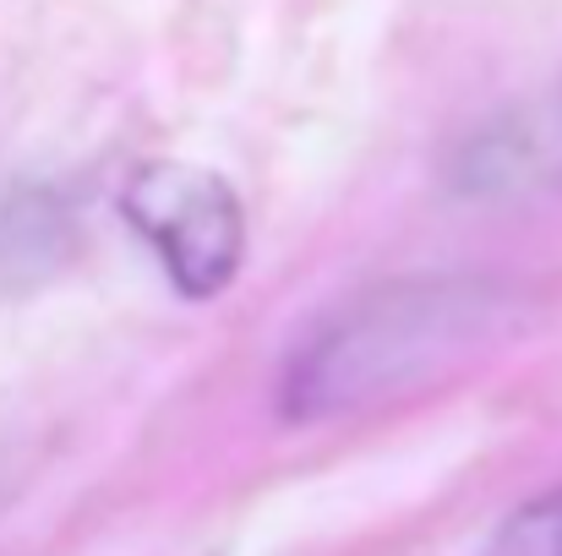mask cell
I'll return each mask as SVG.
<instances>
[{"instance_id":"cell-2","label":"cell","mask_w":562,"mask_h":556,"mask_svg":"<svg viewBox=\"0 0 562 556\" xmlns=\"http://www.w3.org/2000/svg\"><path fill=\"white\" fill-rule=\"evenodd\" d=\"M121 218L154 251L181 300H213L240 279L246 207L218 170L187 159H148L121 185Z\"/></svg>"},{"instance_id":"cell-3","label":"cell","mask_w":562,"mask_h":556,"mask_svg":"<svg viewBox=\"0 0 562 556\" xmlns=\"http://www.w3.org/2000/svg\"><path fill=\"white\" fill-rule=\"evenodd\" d=\"M77 251V213L55 185H16L0 196V300L33 295Z\"/></svg>"},{"instance_id":"cell-1","label":"cell","mask_w":562,"mask_h":556,"mask_svg":"<svg viewBox=\"0 0 562 556\" xmlns=\"http://www.w3.org/2000/svg\"><path fill=\"white\" fill-rule=\"evenodd\" d=\"M519 295L481 273H415L372 284L323 311L284 355L279 415L290 425L345 420L404 398L503 344Z\"/></svg>"},{"instance_id":"cell-4","label":"cell","mask_w":562,"mask_h":556,"mask_svg":"<svg viewBox=\"0 0 562 556\" xmlns=\"http://www.w3.org/2000/svg\"><path fill=\"white\" fill-rule=\"evenodd\" d=\"M486 556H562V486L530 497L514 519H503Z\"/></svg>"}]
</instances>
